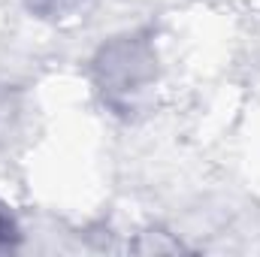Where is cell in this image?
<instances>
[{
  "label": "cell",
  "instance_id": "6da1fadb",
  "mask_svg": "<svg viewBox=\"0 0 260 257\" xmlns=\"http://www.w3.org/2000/svg\"><path fill=\"white\" fill-rule=\"evenodd\" d=\"M3 230H6V221H3V215H0V239H3Z\"/></svg>",
  "mask_w": 260,
  "mask_h": 257
}]
</instances>
